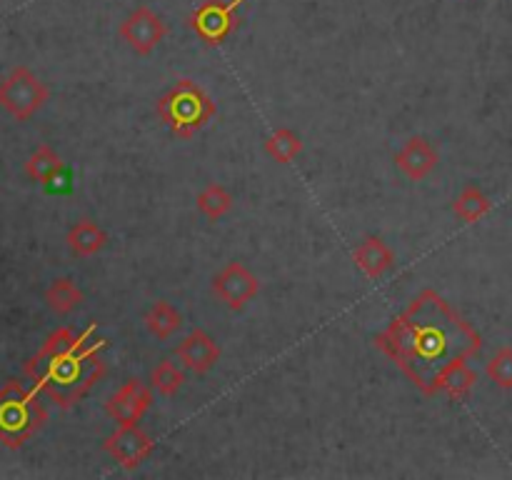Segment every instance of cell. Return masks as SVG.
<instances>
[{
	"label": "cell",
	"instance_id": "6da1fadb",
	"mask_svg": "<svg viewBox=\"0 0 512 480\" xmlns=\"http://www.w3.org/2000/svg\"><path fill=\"white\" fill-rule=\"evenodd\" d=\"M383 350L415 388L425 395L440 393V375L458 360H470L483 350L478 330L435 290H423L388 328L375 335Z\"/></svg>",
	"mask_w": 512,
	"mask_h": 480
},
{
	"label": "cell",
	"instance_id": "7a4b0ae2",
	"mask_svg": "<svg viewBox=\"0 0 512 480\" xmlns=\"http://www.w3.org/2000/svg\"><path fill=\"white\" fill-rule=\"evenodd\" d=\"M93 333L95 323H90L83 333H73L70 328L53 330L38 353L25 363L23 370L35 388L60 408H73L108 373V363L100 358L108 348V340H93Z\"/></svg>",
	"mask_w": 512,
	"mask_h": 480
},
{
	"label": "cell",
	"instance_id": "3957f363",
	"mask_svg": "<svg viewBox=\"0 0 512 480\" xmlns=\"http://www.w3.org/2000/svg\"><path fill=\"white\" fill-rule=\"evenodd\" d=\"M155 110H158L160 120L170 128V133L183 140H190L193 135H198L215 118V113H218L208 90L190 78L175 80L160 95L158 103H155Z\"/></svg>",
	"mask_w": 512,
	"mask_h": 480
},
{
	"label": "cell",
	"instance_id": "277c9868",
	"mask_svg": "<svg viewBox=\"0 0 512 480\" xmlns=\"http://www.w3.org/2000/svg\"><path fill=\"white\" fill-rule=\"evenodd\" d=\"M38 393V388H25L18 380H8L0 388V443L5 448H23L48 423V410Z\"/></svg>",
	"mask_w": 512,
	"mask_h": 480
},
{
	"label": "cell",
	"instance_id": "5b68a950",
	"mask_svg": "<svg viewBox=\"0 0 512 480\" xmlns=\"http://www.w3.org/2000/svg\"><path fill=\"white\" fill-rule=\"evenodd\" d=\"M50 98V90L28 65H15L0 80V108L18 123L33 118Z\"/></svg>",
	"mask_w": 512,
	"mask_h": 480
},
{
	"label": "cell",
	"instance_id": "8992f818",
	"mask_svg": "<svg viewBox=\"0 0 512 480\" xmlns=\"http://www.w3.org/2000/svg\"><path fill=\"white\" fill-rule=\"evenodd\" d=\"M245 0H203L190 15V28L205 45H220L235 28V10Z\"/></svg>",
	"mask_w": 512,
	"mask_h": 480
},
{
	"label": "cell",
	"instance_id": "52a82bcc",
	"mask_svg": "<svg viewBox=\"0 0 512 480\" xmlns=\"http://www.w3.org/2000/svg\"><path fill=\"white\" fill-rule=\"evenodd\" d=\"M260 293V280L245 263L230 260L215 273L213 295L223 300L230 310H243Z\"/></svg>",
	"mask_w": 512,
	"mask_h": 480
},
{
	"label": "cell",
	"instance_id": "ba28073f",
	"mask_svg": "<svg viewBox=\"0 0 512 480\" xmlns=\"http://www.w3.org/2000/svg\"><path fill=\"white\" fill-rule=\"evenodd\" d=\"M120 38L138 55H150L168 35V25L150 5H138L118 28Z\"/></svg>",
	"mask_w": 512,
	"mask_h": 480
},
{
	"label": "cell",
	"instance_id": "9c48e42d",
	"mask_svg": "<svg viewBox=\"0 0 512 480\" xmlns=\"http://www.w3.org/2000/svg\"><path fill=\"white\" fill-rule=\"evenodd\" d=\"M150 405H153V385L130 378L110 395L108 403H105V413L118 425H138L150 410Z\"/></svg>",
	"mask_w": 512,
	"mask_h": 480
},
{
	"label": "cell",
	"instance_id": "30bf717a",
	"mask_svg": "<svg viewBox=\"0 0 512 480\" xmlns=\"http://www.w3.org/2000/svg\"><path fill=\"white\" fill-rule=\"evenodd\" d=\"M153 438L140 425H118L108 438L103 440V450L123 468L133 470L150 458L153 453Z\"/></svg>",
	"mask_w": 512,
	"mask_h": 480
},
{
	"label": "cell",
	"instance_id": "8fae6325",
	"mask_svg": "<svg viewBox=\"0 0 512 480\" xmlns=\"http://www.w3.org/2000/svg\"><path fill=\"white\" fill-rule=\"evenodd\" d=\"M175 355L180 358V363L185 365L188 370H193L195 375H205L218 365L220 355V345L215 343V338L210 333H205L203 328H193L175 348Z\"/></svg>",
	"mask_w": 512,
	"mask_h": 480
},
{
	"label": "cell",
	"instance_id": "7c38bea8",
	"mask_svg": "<svg viewBox=\"0 0 512 480\" xmlns=\"http://www.w3.org/2000/svg\"><path fill=\"white\" fill-rule=\"evenodd\" d=\"M440 163V153L428 138L418 135V138H410L403 148L395 155V165H398L400 173L408 180L418 183V180H425Z\"/></svg>",
	"mask_w": 512,
	"mask_h": 480
},
{
	"label": "cell",
	"instance_id": "4fadbf2b",
	"mask_svg": "<svg viewBox=\"0 0 512 480\" xmlns=\"http://www.w3.org/2000/svg\"><path fill=\"white\" fill-rule=\"evenodd\" d=\"M353 260L360 270L365 273V278L380 280L383 275H388L395 265V250L385 243L378 235H365L353 250Z\"/></svg>",
	"mask_w": 512,
	"mask_h": 480
},
{
	"label": "cell",
	"instance_id": "5bb4252c",
	"mask_svg": "<svg viewBox=\"0 0 512 480\" xmlns=\"http://www.w3.org/2000/svg\"><path fill=\"white\" fill-rule=\"evenodd\" d=\"M65 240H68V248L73 250V255H78V258H90V255H98L100 250L108 245V233H105L95 220L83 218L78 220V223L70 225Z\"/></svg>",
	"mask_w": 512,
	"mask_h": 480
},
{
	"label": "cell",
	"instance_id": "9a60e30c",
	"mask_svg": "<svg viewBox=\"0 0 512 480\" xmlns=\"http://www.w3.org/2000/svg\"><path fill=\"white\" fill-rule=\"evenodd\" d=\"M63 170H65L63 158H60V155L55 153L48 143L38 145V148L30 153V158L25 160V175H28L33 183L43 185V188L45 185L53 183V180L58 178Z\"/></svg>",
	"mask_w": 512,
	"mask_h": 480
},
{
	"label": "cell",
	"instance_id": "2e32d148",
	"mask_svg": "<svg viewBox=\"0 0 512 480\" xmlns=\"http://www.w3.org/2000/svg\"><path fill=\"white\" fill-rule=\"evenodd\" d=\"M263 150L270 160H275V163L290 165L300 153H303V140H300V135L295 133V130L275 128L273 133L265 138Z\"/></svg>",
	"mask_w": 512,
	"mask_h": 480
},
{
	"label": "cell",
	"instance_id": "e0dca14e",
	"mask_svg": "<svg viewBox=\"0 0 512 480\" xmlns=\"http://www.w3.org/2000/svg\"><path fill=\"white\" fill-rule=\"evenodd\" d=\"M183 325V315L168 303V300H158V303L150 305V310L145 313V328L150 330V335L158 340L173 338L175 333Z\"/></svg>",
	"mask_w": 512,
	"mask_h": 480
},
{
	"label": "cell",
	"instance_id": "ac0fdd59",
	"mask_svg": "<svg viewBox=\"0 0 512 480\" xmlns=\"http://www.w3.org/2000/svg\"><path fill=\"white\" fill-rule=\"evenodd\" d=\"M475 383H478V375L470 368L468 360H458V363H453L443 375H440L438 390L448 395V398L463 400L468 398Z\"/></svg>",
	"mask_w": 512,
	"mask_h": 480
},
{
	"label": "cell",
	"instance_id": "d6986e66",
	"mask_svg": "<svg viewBox=\"0 0 512 480\" xmlns=\"http://www.w3.org/2000/svg\"><path fill=\"white\" fill-rule=\"evenodd\" d=\"M83 298V290L75 285L73 278H55L53 283L48 285V290H45V303H48V308L58 315L73 313L75 308H80Z\"/></svg>",
	"mask_w": 512,
	"mask_h": 480
},
{
	"label": "cell",
	"instance_id": "ffe728a7",
	"mask_svg": "<svg viewBox=\"0 0 512 480\" xmlns=\"http://www.w3.org/2000/svg\"><path fill=\"white\" fill-rule=\"evenodd\" d=\"M490 210H493V200H490L478 185H465L463 193H460L453 203V213L458 215L463 223H478V220L485 218Z\"/></svg>",
	"mask_w": 512,
	"mask_h": 480
},
{
	"label": "cell",
	"instance_id": "44dd1931",
	"mask_svg": "<svg viewBox=\"0 0 512 480\" xmlns=\"http://www.w3.org/2000/svg\"><path fill=\"white\" fill-rule=\"evenodd\" d=\"M198 210L205 215L208 220H220L223 215L230 213L233 208V195L225 185L220 183H208L203 190L198 193Z\"/></svg>",
	"mask_w": 512,
	"mask_h": 480
},
{
	"label": "cell",
	"instance_id": "7402d4cb",
	"mask_svg": "<svg viewBox=\"0 0 512 480\" xmlns=\"http://www.w3.org/2000/svg\"><path fill=\"white\" fill-rule=\"evenodd\" d=\"M185 383V373L173 363V360H160L153 370H150V385L153 390H158L160 395L170 398V395L178 393Z\"/></svg>",
	"mask_w": 512,
	"mask_h": 480
},
{
	"label": "cell",
	"instance_id": "603a6c76",
	"mask_svg": "<svg viewBox=\"0 0 512 480\" xmlns=\"http://www.w3.org/2000/svg\"><path fill=\"white\" fill-rule=\"evenodd\" d=\"M485 373L493 380L498 388L510 390L512 388V348L510 345H503V348L495 350L493 358L485 365Z\"/></svg>",
	"mask_w": 512,
	"mask_h": 480
}]
</instances>
